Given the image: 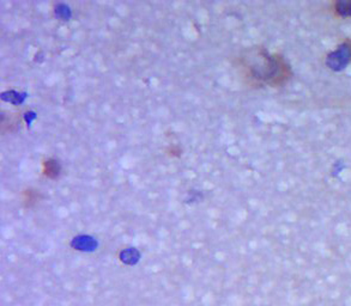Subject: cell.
Returning a JSON list of instances; mask_svg holds the SVG:
<instances>
[{
	"mask_svg": "<svg viewBox=\"0 0 351 306\" xmlns=\"http://www.w3.org/2000/svg\"><path fill=\"white\" fill-rule=\"evenodd\" d=\"M237 68L247 83L256 88L271 86L280 88L289 81L293 71L285 58L280 54H271L265 48L252 47L237 58Z\"/></svg>",
	"mask_w": 351,
	"mask_h": 306,
	"instance_id": "1",
	"label": "cell"
},
{
	"mask_svg": "<svg viewBox=\"0 0 351 306\" xmlns=\"http://www.w3.org/2000/svg\"><path fill=\"white\" fill-rule=\"evenodd\" d=\"M328 65L337 70L338 66H343L351 62V40L343 43L342 46L338 47L337 51L328 57Z\"/></svg>",
	"mask_w": 351,
	"mask_h": 306,
	"instance_id": "2",
	"label": "cell"
},
{
	"mask_svg": "<svg viewBox=\"0 0 351 306\" xmlns=\"http://www.w3.org/2000/svg\"><path fill=\"white\" fill-rule=\"evenodd\" d=\"M62 165L58 160L49 158L43 163V174L49 179H56L60 176Z\"/></svg>",
	"mask_w": 351,
	"mask_h": 306,
	"instance_id": "3",
	"label": "cell"
},
{
	"mask_svg": "<svg viewBox=\"0 0 351 306\" xmlns=\"http://www.w3.org/2000/svg\"><path fill=\"white\" fill-rule=\"evenodd\" d=\"M40 199H41V194L33 188L25 189L22 193V201L27 208L34 207L40 201Z\"/></svg>",
	"mask_w": 351,
	"mask_h": 306,
	"instance_id": "4",
	"label": "cell"
},
{
	"mask_svg": "<svg viewBox=\"0 0 351 306\" xmlns=\"http://www.w3.org/2000/svg\"><path fill=\"white\" fill-rule=\"evenodd\" d=\"M333 10L336 14H342V16L351 14V3H336Z\"/></svg>",
	"mask_w": 351,
	"mask_h": 306,
	"instance_id": "5",
	"label": "cell"
}]
</instances>
